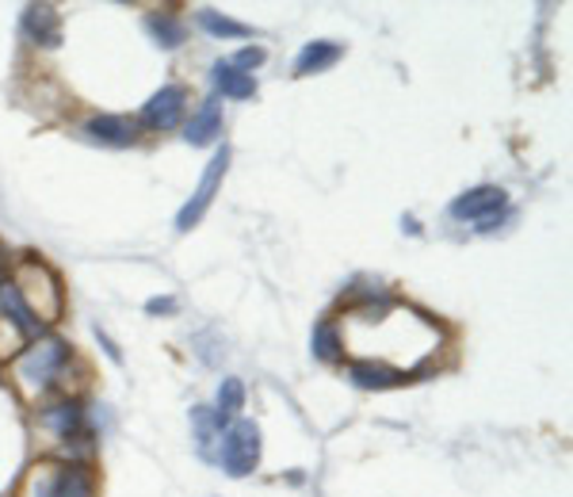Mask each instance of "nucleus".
<instances>
[{
	"label": "nucleus",
	"mask_w": 573,
	"mask_h": 497,
	"mask_svg": "<svg viewBox=\"0 0 573 497\" xmlns=\"http://www.w3.org/2000/svg\"><path fill=\"white\" fill-rule=\"evenodd\" d=\"M23 497H96V478L85 463L73 460H46L31 467Z\"/></svg>",
	"instance_id": "1"
},
{
	"label": "nucleus",
	"mask_w": 573,
	"mask_h": 497,
	"mask_svg": "<svg viewBox=\"0 0 573 497\" xmlns=\"http://www.w3.org/2000/svg\"><path fill=\"white\" fill-rule=\"evenodd\" d=\"M69 360V345L62 337H35L15 360V379L28 390H46Z\"/></svg>",
	"instance_id": "2"
},
{
	"label": "nucleus",
	"mask_w": 573,
	"mask_h": 497,
	"mask_svg": "<svg viewBox=\"0 0 573 497\" xmlns=\"http://www.w3.org/2000/svg\"><path fill=\"white\" fill-rule=\"evenodd\" d=\"M260 429L257 421H234L223 433V447H218V463L229 478H245L260 467Z\"/></svg>",
	"instance_id": "3"
},
{
	"label": "nucleus",
	"mask_w": 573,
	"mask_h": 497,
	"mask_svg": "<svg viewBox=\"0 0 573 497\" xmlns=\"http://www.w3.org/2000/svg\"><path fill=\"white\" fill-rule=\"evenodd\" d=\"M505 207H509V195L494 184H482V187H471V192L455 195L447 215H452L455 223H478V230H494V226L501 223Z\"/></svg>",
	"instance_id": "4"
},
{
	"label": "nucleus",
	"mask_w": 573,
	"mask_h": 497,
	"mask_svg": "<svg viewBox=\"0 0 573 497\" xmlns=\"http://www.w3.org/2000/svg\"><path fill=\"white\" fill-rule=\"evenodd\" d=\"M226 169H229V145H223V150H218L215 158L207 161V173L199 176V187H195L192 199H187L184 207H180V215H176V230H180V234H187L192 226L203 223V215H207L210 203H215L218 187H223Z\"/></svg>",
	"instance_id": "5"
},
{
	"label": "nucleus",
	"mask_w": 573,
	"mask_h": 497,
	"mask_svg": "<svg viewBox=\"0 0 573 497\" xmlns=\"http://www.w3.org/2000/svg\"><path fill=\"white\" fill-rule=\"evenodd\" d=\"M187 116V93L180 85H165L161 93H153L150 100L142 104V116H138V127L145 130H176Z\"/></svg>",
	"instance_id": "6"
},
{
	"label": "nucleus",
	"mask_w": 573,
	"mask_h": 497,
	"mask_svg": "<svg viewBox=\"0 0 573 497\" xmlns=\"http://www.w3.org/2000/svg\"><path fill=\"white\" fill-rule=\"evenodd\" d=\"M80 134L88 142H100V145H111V150H122V145H134L138 142V119H127V116H93Z\"/></svg>",
	"instance_id": "7"
},
{
	"label": "nucleus",
	"mask_w": 573,
	"mask_h": 497,
	"mask_svg": "<svg viewBox=\"0 0 573 497\" xmlns=\"http://www.w3.org/2000/svg\"><path fill=\"white\" fill-rule=\"evenodd\" d=\"M348 382L356 390H390V387H406L409 371H398L382 360H352L348 364Z\"/></svg>",
	"instance_id": "8"
},
{
	"label": "nucleus",
	"mask_w": 573,
	"mask_h": 497,
	"mask_svg": "<svg viewBox=\"0 0 573 497\" xmlns=\"http://www.w3.org/2000/svg\"><path fill=\"white\" fill-rule=\"evenodd\" d=\"M223 138V104L210 96V100H203L199 108L192 111V119L184 123V142L187 145H210V142H218Z\"/></svg>",
	"instance_id": "9"
},
{
	"label": "nucleus",
	"mask_w": 573,
	"mask_h": 497,
	"mask_svg": "<svg viewBox=\"0 0 573 497\" xmlns=\"http://www.w3.org/2000/svg\"><path fill=\"white\" fill-rule=\"evenodd\" d=\"M23 39L35 46H57L62 43V20L51 4H31L23 12Z\"/></svg>",
	"instance_id": "10"
},
{
	"label": "nucleus",
	"mask_w": 573,
	"mask_h": 497,
	"mask_svg": "<svg viewBox=\"0 0 573 497\" xmlns=\"http://www.w3.org/2000/svg\"><path fill=\"white\" fill-rule=\"evenodd\" d=\"M344 58V46L333 43V39H317V43H306L294 58V77H314V73L333 69Z\"/></svg>",
	"instance_id": "11"
},
{
	"label": "nucleus",
	"mask_w": 573,
	"mask_h": 497,
	"mask_svg": "<svg viewBox=\"0 0 573 497\" xmlns=\"http://www.w3.org/2000/svg\"><path fill=\"white\" fill-rule=\"evenodd\" d=\"M0 314L12 322V329L20 333V337H43V322L28 311V303H23L20 291L12 288V280L0 283Z\"/></svg>",
	"instance_id": "12"
},
{
	"label": "nucleus",
	"mask_w": 573,
	"mask_h": 497,
	"mask_svg": "<svg viewBox=\"0 0 573 497\" xmlns=\"http://www.w3.org/2000/svg\"><path fill=\"white\" fill-rule=\"evenodd\" d=\"M210 80H215V88L226 96V100H252V96H257V77H252V73H241L234 62H215Z\"/></svg>",
	"instance_id": "13"
},
{
	"label": "nucleus",
	"mask_w": 573,
	"mask_h": 497,
	"mask_svg": "<svg viewBox=\"0 0 573 497\" xmlns=\"http://www.w3.org/2000/svg\"><path fill=\"white\" fill-rule=\"evenodd\" d=\"M192 425H195V447H199V455H203V460H215L210 444H215V440H223V433L229 425H234V421H226L223 413L207 410V406H195V410H192Z\"/></svg>",
	"instance_id": "14"
},
{
	"label": "nucleus",
	"mask_w": 573,
	"mask_h": 497,
	"mask_svg": "<svg viewBox=\"0 0 573 497\" xmlns=\"http://www.w3.org/2000/svg\"><path fill=\"white\" fill-rule=\"evenodd\" d=\"M43 425L57 433L62 440H77L85 433V410L80 402H57V406H46L43 410Z\"/></svg>",
	"instance_id": "15"
},
{
	"label": "nucleus",
	"mask_w": 573,
	"mask_h": 497,
	"mask_svg": "<svg viewBox=\"0 0 573 497\" xmlns=\"http://www.w3.org/2000/svg\"><path fill=\"white\" fill-rule=\"evenodd\" d=\"M145 31H150L153 43L165 46V51H176V46L184 43V23L172 12H150L145 15Z\"/></svg>",
	"instance_id": "16"
},
{
	"label": "nucleus",
	"mask_w": 573,
	"mask_h": 497,
	"mask_svg": "<svg viewBox=\"0 0 573 497\" xmlns=\"http://www.w3.org/2000/svg\"><path fill=\"white\" fill-rule=\"evenodd\" d=\"M195 20H199V28L207 31L210 39H249L252 35V28L229 20V15L215 12V8H199V12H195Z\"/></svg>",
	"instance_id": "17"
},
{
	"label": "nucleus",
	"mask_w": 573,
	"mask_h": 497,
	"mask_svg": "<svg viewBox=\"0 0 573 497\" xmlns=\"http://www.w3.org/2000/svg\"><path fill=\"white\" fill-rule=\"evenodd\" d=\"M310 348H314V356H317V360H325V364H337L340 356H344V341H340L337 325H333L329 317L314 325V337H310Z\"/></svg>",
	"instance_id": "18"
},
{
	"label": "nucleus",
	"mask_w": 573,
	"mask_h": 497,
	"mask_svg": "<svg viewBox=\"0 0 573 497\" xmlns=\"http://www.w3.org/2000/svg\"><path fill=\"white\" fill-rule=\"evenodd\" d=\"M241 410H245V382L241 379H223L218 382L215 413H223L226 421H234Z\"/></svg>",
	"instance_id": "19"
},
{
	"label": "nucleus",
	"mask_w": 573,
	"mask_h": 497,
	"mask_svg": "<svg viewBox=\"0 0 573 497\" xmlns=\"http://www.w3.org/2000/svg\"><path fill=\"white\" fill-rule=\"evenodd\" d=\"M264 58H268L264 46H245V51H237L234 65H237V69H241V73H252V69H257V65H264Z\"/></svg>",
	"instance_id": "20"
},
{
	"label": "nucleus",
	"mask_w": 573,
	"mask_h": 497,
	"mask_svg": "<svg viewBox=\"0 0 573 497\" xmlns=\"http://www.w3.org/2000/svg\"><path fill=\"white\" fill-rule=\"evenodd\" d=\"M145 314H176V299L172 295H161V299H150V303H145Z\"/></svg>",
	"instance_id": "21"
}]
</instances>
